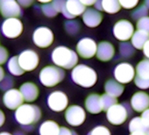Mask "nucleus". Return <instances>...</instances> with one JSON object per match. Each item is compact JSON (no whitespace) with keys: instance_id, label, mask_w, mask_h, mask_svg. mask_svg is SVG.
<instances>
[{"instance_id":"obj_42","label":"nucleus","mask_w":149,"mask_h":135,"mask_svg":"<svg viewBox=\"0 0 149 135\" xmlns=\"http://www.w3.org/2000/svg\"><path fill=\"white\" fill-rule=\"evenodd\" d=\"M18 3L21 6V8H27L33 4V1H32V0H19V1H18Z\"/></svg>"},{"instance_id":"obj_49","label":"nucleus","mask_w":149,"mask_h":135,"mask_svg":"<svg viewBox=\"0 0 149 135\" xmlns=\"http://www.w3.org/2000/svg\"><path fill=\"white\" fill-rule=\"evenodd\" d=\"M0 135H13V134L8 132H0Z\"/></svg>"},{"instance_id":"obj_20","label":"nucleus","mask_w":149,"mask_h":135,"mask_svg":"<svg viewBox=\"0 0 149 135\" xmlns=\"http://www.w3.org/2000/svg\"><path fill=\"white\" fill-rule=\"evenodd\" d=\"M19 91L21 92L24 100L27 103H32L34 102L40 94V90L38 86L32 82H26L24 83L20 88H19Z\"/></svg>"},{"instance_id":"obj_38","label":"nucleus","mask_w":149,"mask_h":135,"mask_svg":"<svg viewBox=\"0 0 149 135\" xmlns=\"http://www.w3.org/2000/svg\"><path fill=\"white\" fill-rule=\"evenodd\" d=\"M9 57V53L5 47L0 46V66L7 62Z\"/></svg>"},{"instance_id":"obj_51","label":"nucleus","mask_w":149,"mask_h":135,"mask_svg":"<svg viewBox=\"0 0 149 135\" xmlns=\"http://www.w3.org/2000/svg\"><path fill=\"white\" fill-rule=\"evenodd\" d=\"M15 135H25L23 132H15Z\"/></svg>"},{"instance_id":"obj_52","label":"nucleus","mask_w":149,"mask_h":135,"mask_svg":"<svg viewBox=\"0 0 149 135\" xmlns=\"http://www.w3.org/2000/svg\"><path fill=\"white\" fill-rule=\"evenodd\" d=\"M147 135H149V132H148V133H147Z\"/></svg>"},{"instance_id":"obj_13","label":"nucleus","mask_w":149,"mask_h":135,"mask_svg":"<svg viewBox=\"0 0 149 135\" xmlns=\"http://www.w3.org/2000/svg\"><path fill=\"white\" fill-rule=\"evenodd\" d=\"M68 104V98L67 95L60 90L53 91L49 94L47 97V105L48 107L55 112L63 111L67 109Z\"/></svg>"},{"instance_id":"obj_3","label":"nucleus","mask_w":149,"mask_h":135,"mask_svg":"<svg viewBox=\"0 0 149 135\" xmlns=\"http://www.w3.org/2000/svg\"><path fill=\"white\" fill-rule=\"evenodd\" d=\"M71 78L73 82L84 88H91L94 86L97 81V74L92 68L78 64L72 70Z\"/></svg>"},{"instance_id":"obj_1","label":"nucleus","mask_w":149,"mask_h":135,"mask_svg":"<svg viewBox=\"0 0 149 135\" xmlns=\"http://www.w3.org/2000/svg\"><path fill=\"white\" fill-rule=\"evenodd\" d=\"M16 121L25 129L31 130L41 118V110L35 104H24L15 111Z\"/></svg>"},{"instance_id":"obj_24","label":"nucleus","mask_w":149,"mask_h":135,"mask_svg":"<svg viewBox=\"0 0 149 135\" xmlns=\"http://www.w3.org/2000/svg\"><path fill=\"white\" fill-rule=\"evenodd\" d=\"M60 128L61 127L55 121L47 120L40 125L39 133L40 135H59Z\"/></svg>"},{"instance_id":"obj_29","label":"nucleus","mask_w":149,"mask_h":135,"mask_svg":"<svg viewBox=\"0 0 149 135\" xmlns=\"http://www.w3.org/2000/svg\"><path fill=\"white\" fill-rule=\"evenodd\" d=\"M135 48L132 45V43L126 41V42H121L119 45V53L120 54L125 58H130L135 54Z\"/></svg>"},{"instance_id":"obj_19","label":"nucleus","mask_w":149,"mask_h":135,"mask_svg":"<svg viewBox=\"0 0 149 135\" xmlns=\"http://www.w3.org/2000/svg\"><path fill=\"white\" fill-rule=\"evenodd\" d=\"M115 54V47L109 41H101L97 45V58L101 61H111Z\"/></svg>"},{"instance_id":"obj_34","label":"nucleus","mask_w":149,"mask_h":135,"mask_svg":"<svg viewBox=\"0 0 149 135\" xmlns=\"http://www.w3.org/2000/svg\"><path fill=\"white\" fill-rule=\"evenodd\" d=\"M14 85V80L12 77L10 76H6L5 78L1 81V83H0V90H1L2 91H8L13 88V86Z\"/></svg>"},{"instance_id":"obj_5","label":"nucleus","mask_w":149,"mask_h":135,"mask_svg":"<svg viewBox=\"0 0 149 135\" xmlns=\"http://www.w3.org/2000/svg\"><path fill=\"white\" fill-rule=\"evenodd\" d=\"M128 105V104H127ZM125 103L117 104L106 111V118L109 123L114 125L124 124L131 114V111Z\"/></svg>"},{"instance_id":"obj_40","label":"nucleus","mask_w":149,"mask_h":135,"mask_svg":"<svg viewBox=\"0 0 149 135\" xmlns=\"http://www.w3.org/2000/svg\"><path fill=\"white\" fill-rule=\"evenodd\" d=\"M59 135H78V134H77L76 132H74V131L68 129V127L61 126V127L60 128Z\"/></svg>"},{"instance_id":"obj_48","label":"nucleus","mask_w":149,"mask_h":135,"mask_svg":"<svg viewBox=\"0 0 149 135\" xmlns=\"http://www.w3.org/2000/svg\"><path fill=\"white\" fill-rule=\"evenodd\" d=\"M130 135H147V134L143 133V132H133V133H131Z\"/></svg>"},{"instance_id":"obj_47","label":"nucleus","mask_w":149,"mask_h":135,"mask_svg":"<svg viewBox=\"0 0 149 135\" xmlns=\"http://www.w3.org/2000/svg\"><path fill=\"white\" fill-rule=\"evenodd\" d=\"M5 77H6L5 70H4V69L2 68V66H0V83H1V81L5 78Z\"/></svg>"},{"instance_id":"obj_18","label":"nucleus","mask_w":149,"mask_h":135,"mask_svg":"<svg viewBox=\"0 0 149 135\" xmlns=\"http://www.w3.org/2000/svg\"><path fill=\"white\" fill-rule=\"evenodd\" d=\"M132 109L136 112H143L149 108V95L145 91H137L130 101Z\"/></svg>"},{"instance_id":"obj_7","label":"nucleus","mask_w":149,"mask_h":135,"mask_svg":"<svg viewBox=\"0 0 149 135\" xmlns=\"http://www.w3.org/2000/svg\"><path fill=\"white\" fill-rule=\"evenodd\" d=\"M133 33L134 26L132 23L127 19H120L113 26V35L119 41H128L132 39Z\"/></svg>"},{"instance_id":"obj_50","label":"nucleus","mask_w":149,"mask_h":135,"mask_svg":"<svg viewBox=\"0 0 149 135\" xmlns=\"http://www.w3.org/2000/svg\"><path fill=\"white\" fill-rule=\"evenodd\" d=\"M145 6H146V7H147L148 9H149V0H147V1H145L144 3H143Z\"/></svg>"},{"instance_id":"obj_23","label":"nucleus","mask_w":149,"mask_h":135,"mask_svg":"<svg viewBox=\"0 0 149 135\" xmlns=\"http://www.w3.org/2000/svg\"><path fill=\"white\" fill-rule=\"evenodd\" d=\"M124 90H125L124 85L113 79H110V80L106 81L104 84L105 94L110 95L116 98L119 97L123 94Z\"/></svg>"},{"instance_id":"obj_39","label":"nucleus","mask_w":149,"mask_h":135,"mask_svg":"<svg viewBox=\"0 0 149 135\" xmlns=\"http://www.w3.org/2000/svg\"><path fill=\"white\" fill-rule=\"evenodd\" d=\"M52 4L54 5L55 10L59 13H61L64 6H65V4H66V1H61V0H54V1H52Z\"/></svg>"},{"instance_id":"obj_33","label":"nucleus","mask_w":149,"mask_h":135,"mask_svg":"<svg viewBox=\"0 0 149 135\" xmlns=\"http://www.w3.org/2000/svg\"><path fill=\"white\" fill-rule=\"evenodd\" d=\"M41 11H42L43 14L48 18H54L58 14V12L55 10L54 5L52 4V1L48 4L43 5L41 6Z\"/></svg>"},{"instance_id":"obj_2","label":"nucleus","mask_w":149,"mask_h":135,"mask_svg":"<svg viewBox=\"0 0 149 135\" xmlns=\"http://www.w3.org/2000/svg\"><path fill=\"white\" fill-rule=\"evenodd\" d=\"M51 59L55 66L62 70H73L78 63V54L64 46L56 47L51 54Z\"/></svg>"},{"instance_id":"obj_17","label":"nucleus","mask_w":149,"mask_h":135,"mask_svg":"<svg viewBox=\"0 0 149 135\" xmlns=\"http://www.w3.org/2000/svg\"><path fill=\"white\" fill-rule=\"evenodd\" d=\"M86 11V6L78 0H68L61 12L63 16L68 19H73L77 16L83 15Z\"/></svg>"},{"instance_id":"obj_36","label":"nucleus","mask_w":149,"mask_h":135,"mask_svg":"<svg viewBox=\"0 0 149 135\" xmlns=\"http://www.w3.org/2000/svg\"><path fill=\"white\" fill-rule=\"evenodd\" d=\"M88 135H111V133L106 126L98 125L94 127Z\"/></svg>"},{"instance_id":"obj_31","label":"nucleus","mask_w":149,"mask_h":135,"mask_svg":"<svg viewBox=\"0 0 149 135\" xmlns=\"http://www.w3.org/2000/svg\"><path fill=\"white\" fill-rule=\"evenodd\" d=\"M64 28L68 34L76 35L80 31L81 26H80L79 22H77V20H68V21L65 22Z\"/></svg>"},{"instance_id":"obj_30","label":"nucleus","mask_w":149,"mask_h":135,"mask_svg":"<svg viewBox=\"0 0 149 135\" xmlns=\"http://www.w3.org/2000/svg\"><path fill=\"white\" fill-rule=\"evenodd\" d=\"M101 103H102L103 111H107L110 108H111L113 105L118 104V98L113 97L107 94H103L101 96Z\"/></svg>"},{"instance_id":"obj_37","label":"nucleus","mask_w":149,"mask_h":135,"mask_svg":"<svg viewBox=\"0 0 149 135\" xmlns=\"http://www.w3.org/2000/svg\"><path fill=\"white\" fill-rule=\"evenodd\" d=\"M119 3L121 7H123L124 9L131 10V9H134L138 6L139 1L138 0H120Z\"/></svg>"},{"instance_id":"obj_6","label":"nucleus","mask_w":149,"mask_h":135,"mask_svg":"<svg viewBox=\"0 0 149 135\" xmlns=\"http://www.w3.org/2000/svg\"><path fill=\"white\" fill-rule=\"evenodd\" d=\"M135 85L141 90H147L149 88V60L140 61L135 68Z\"/></svg>"},{"instance_id":"obj_46","label":"nucleus","mask_w":149,"mask_h":135,"mask_svg":"<svg viewBox=\"0 0 149 135\" xmlns=\"http://www.w3.org/2000/svg\"><path fill=\"white\" fill-rule=\"evenodd\" d=\"M94 6L96 7V10L98 12L103 11V6H102V1H96Z\"/></svg>"},{"instance_id":"obj_22","label":"nucleus","mask_w":149,"mask_h":135,"mask_svg":"<svg viewBox=\"0 0 149 135\" xmlns=\"http://www.w3.org/2000/svg\"><path fill=\"white\" fill-rule=\"evenodd\" d=\"M84 104L87 111L91 114H98L103 111L101 96H99L98 94L93 93L89 95L85 99Z\"/></svg>"},{"instance_id":"obj_11","label":"nucleus","mask_w":149,"mask_h":135,"mask_svg":"<svg viewBox=\"0 0 149 135\" xmlns=\"http://www.w3.org/2000/svg\"><path fill=\"white\" fill-rule=\"evenodd\" d=\"M65 119L71 126H79L83 125L86 119L85 110L77 104L70 105L66 109Z\"/></svg>"},{"instance_id":"obj_9","label":"nucleus","mask_w":149,"mask_h":135,"mask_svg":"<svg viewBox=\"0 0 149 135\" xmlns=\"http://www.w3.org/2000/svg\"><path fill=\"white\" fill-rule=\"evenodd\" d=\"M54 33L52 30L47 26H40L34 30L33 33V41L35 46L40 48H47L54 42Z\"/></svg>"},{"instance_id":"obj_16","label":"nucleus","mask_w":149,"mask_h":135,"mask_svg":"<svg viewBox=\"0 0 149 135\" xmlns=\"http://www.w3.org/2000/svg\"><path fill=\"white\" fill-rule=\"evenodd\" d=\"M24 101L25 100L21 92L17 89H12L5 92L3 96V103L9 110L16 111L22 104H24Z\"/></svg>"},{"instance_id":"obj_27","label":"nucleus","mask_w":149,"mask_h":135,"mask_svg":"<svg viewBox=\"0 0 149 135\" xmlns=\"http://www.w3.org/2000/svg\"><path fill=\"white\" fill-rule=\"evenodd\" d=\"M7 69L9 70V72L15 77H19L22 76L25 71L22 70V68L20 67L19 63V59H18V55H15L13 57H12L7 63Z\"/></svg>"},{"instance_id":"obj_21","label":"nucleus","mask_w":149,"mask_h":135,"mask_svg":"<svg viewBox=\"0 0 149 135\" xmlns=\"http://www.w3.org/2000/svg\"><path fill=\"white\" fill-rule=\"evenodd\" d=\"M103 20V15L100 12L96 9H87L83 14V21L84 23L91 28H95L98 26Z\"/></svg>"},{"instance_id":"obj_44","label":"nucleus","mask_w":149,"mask_h":135,"mask_svg":"<svg viewBox=\"0 0 149 135\" xmlns=\"http://www.w3.org/2000/svg\"><path fill=\"white\" fill-rule=\"evenodd\" d=\"M5 122H6V115L2 110H0V127L3 126Z\"/></svg>"},{"instance_id":"obj_41","label":"nucleus","mask_w":149,"mask_h":135,"mask_svg":"<svg viewBox=\"0 0 149 135\" xmlns=\"http://www.w3.org/2000/svg\"><path fill=\"white\" fill-rule=\"evenodd\" d=\"M140 118H141L142 121L144 122V124L149 128V108L141 113Z\"/></svg>"},{"instance_id":"obj_15","label":"nucleus","mask_w":149,"mask_h":135,"mask_svg":"<svg viewBox=\"0 0 149 135\" xmlns=\"http://www.w3.org/2000/svg\"><path fill=\"white\" fill-rule=\"evenodd\" d=\"M0 14L6 19L18 18L22 14L21 6L15 0H0Z\"/></svg>"},{"instance_id":"obj_8","label":"nucleus","mask_w":149,"mask_h":135,"mask_svg":"<svg viewBox=\"0 0 149 135\" xmlns=\"http://www.w3.org/2000/svg\"><path fill=\"white\" fill-rule=\"evenodd\" d=\"M136 72L134 67L128 62H121L114 70V77L121 84H127L134 80Z\"/></svg>"},{"instance_id":"obj_35","label":"nucleus","mask_w":149,"mask_h":135,"mask_svg":"<svg viewBox=\"0 0 149 135\" xmlns=\"http://www.w3.org/2000/svg\"><path fill=\"white\" fill-rule=\"evenodd\" d=\"M136 27L139 31L145 32L149 34V17H144L137 21Z\"/></svg>"},{"instance_id":"obj_4","label":"nucleus","mask_w":149,"mask_h":135,"mask_svg":"<svg viewBox=\"0 0 149 135\" xmlns=\"http://www.w3.org/2000/svg\"><path fill=\"white\" fill-rule=\"evenodd\" d=\"M65 78L64 70L57 66L48 65L44 67L39 74L40 84L47 88H52L58 85Z\"/></svg>"},{"instance_id":"obj_14","label":"nucleus","mask_w":149,"mask_h":135,"mask_svg":"<svg viewBox=\"0 0 149 135\" xmlns=\"http://www.w3.org/2000/svg\"><path fill=\"white\" fill-rule=\"evenodd\" d=\"M97 44L91 38H84L77 45V52L84 59H91L97 54Z\"/></svg>"},{"instance_id":"obj_32","label":"nucleus","mask_w":149,"mask_h":135,"mask_svg":"<svg viewBox=\"0 0 149 135\" xmlns=\"http://www.w3.org/2000/svg\"><path fill=\"white\" fill-rule=\"evenodd\" d=\"M148 13H149V9L147 7H146V6L144 4H142L139 7H136L134 9V11L132 13V19L138 21L139 19H140L144 17H147Z\"/></svg>"},{"instance_id":"obj_45","label":"nucleus","mask_w":149,"mask_h":135,"mask_svg":"<svg viewBox=\"0 0 149 135\" xmlns=\"http://www.w3.org/2000/svg\"><path fill=\"white\" fill-rule=\"evenodd\" d=\"M81 2H82V4H83L84 6H85L86 7L94 6L95 3H96V1H94V0H91V1H88V0H82Z\"/></svg>"},{"instance_id":"obj_26","label":"nucleus","mask_w":149,"mask_h":135,"mask_svg":"<svg viewBox=\"0 0 149 135\" xmlns=\"http://www.w3.org/2000/svg\"><path fill=\"white\" fill-rule=\"evenodd\" d=\"M129 131L131 133L143 132L147 134L149 132V128L144 124L140 117H134L129 123Z\"/></svg>"},{"instance_id":"obj_25","label":"nucleus","mask_w":149,"mask_h":135,"mask_svg":"<svg viewBox=\"0 0 149 135\" xmlns=\"http://www.w3.org/2000/svg\"><path fill=\"white\" fill-rule=\"evenodd\" d=\"M149 40V34L142 31H135L132 39L131 43L135 49L142 50L146 43Z\"/></svg>"},{"instance_id":"obj_28","label":"nucleus","mask_w":149,"mask_h":135,"mask_svg":"<svg viewBox=\"0 0 149 135\" xmlns=\"http://www.w3.org/2000/svg\"><path fill=\"white\" fill-rule=\"evenodd\" d=\"M103 11L109 14H115L121 9L120 3L118 0H103Z\"/></svg>"},{"instance_id":"obj_12","label":"nucleus","mask_w":149,"mask_h":135,"mask_svg":"<svg viewBox=\"0 0 149 135\" xmlns=\"http://www.w3.org/2000/svg\"><path fill=\"white\" fill-rule=\"evenodd\" d=\"M23 24L18 18L7 19L1 26L2 33L8 39H16L19 37L23 33Z\"/></svg>"},{"instance_id":"obj_43","label":"nucleus","mask_w":149,"mask_h":135,"mask_svg":"<svg viewBox=\"0 0 149 135\" xmlns=\"http://www.w3.org/2000/svg\"><path fill=\"white\" fill-rule=\"evenodd\" d=\"M142 50H143V54L146 56V58L149 60V40L146 43V45L144 46Z\"/></svg>"},{"instance_id":"obj_10","label":"nucleus","mask_w":149,"mask_h":135,"mask_svg":"<svg viewBox=\"0 0 149 135\" xmlns=\"http://www.w3.org/2000/svg\"><path fill=\"white\" fill-rule=\"evenodd\" d=\"M18 59L20 67L25 72L34 70L40 63V57L38 54L32 49H26L21 52L19 55H18Z\"/></svg>"}]
</instances>
